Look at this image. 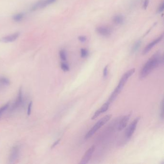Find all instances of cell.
Masks as SVG:
<instances>
[{"label": "cell", "instance_id": "11", "mask_svg": "<svg viewBox=\"0 0 164 164\" xmlns=\"http://www.w3.org/2000/svg\"><path fill=\"white\" fill-rule=\"evenodd\" d=\"M96 31L99 34L104 37H109L112 32L111 30L109 28L104 26L97 27L96 29Z\"/></svg>", "mask_w": 164, "mask_h": 164}, {"label": "cell", "instance_id": "19", "mask_svg": "<svg viewBox=\"0 0 164 164\" xmlns=\"http://www.w3.org/2000/svg\"><path fill=\"white\" fill-rule=\"evenodd\" d=\"M9 107V103H7L5 105L0 107V116H1L4 112L8 109Z\"/></svg>", "mask_w": 164, "mask_h": 164}, {"label": "cell", "instance_id": "5", "mask_svg": "<svg viewBox=\"0 0 164 164\" xmlns=\"http://www.w3.org/2000/svg\"><path fill=\"white\" fill-rule=\"evenodd\" d=\"M140 119V117H137L135 118V120L132 122L130 126L128 127L125 132V136L127 138H130L132 136L136 128L137 125Z\"/></svg>", "mask_w": 164, "mask_h": 164}, {"label": "cell", "instance_id": "24", "mask_svg": "<svg viewBox=\"0 0 164 164\" xmlns=\"http://www.w3.org/2000/svg\"><path fill=\"white\" fill-rule=\"evenodd\" d=\"M164 9V2H162L161 5H160L159 7L158 8V13H160L162 12L163 11Z\"/></svg>", "mask_w": 164, "mask_h": 164}, {"label": "cell", "instance_id": "22", "mask_svg": "<svg viewBox=\"0 0 164 164\" xmlns=\"http://www.w3.org/2000/svg\"><path fill=\"white\" fill-rule=\"evenodd\" d=\"M32 102H30L28 105V109H27V115L28 116H29L31 113V109H32Z\"/></svg>", "mask_w": 164, "mask_h": 164}, {"label": "cell", "instance_id": "12", "mask_svg": "<svg viewBox=\"0 0 164 164\" xmlns=\"http://www.w3.org/2000/svg\"><path fill=\"white\" fill-rule=\"evenodd\" d=\"M110 104L111 103L107 101L106 103H105V104L101 106L100 109L97 110L95 112L94 114V115H93V117H92V120H94L95 118H97V117H98L101 113H105V112H106V111L108 110V109H109V106Z\"/></svg>", "mask_w": 164, "mask_h": 164}, {"label": "cell", "instance_id": "3", "mask_svg": "<svg viewBox=\"0 0 164 164\" xmlns=\"http://www.w3.org/2000/svg\"><path fill=\"white\" fill-rule=\"evenodd\" d=\"M111 116V115H106L105 116H104L97 122V123L94 125L93 127L85 135V139H88L90 137H92L93 135L98 131V130H99L107 122L109 121L110 120Z\"/></svg>", "mask_w": 164, "mask_h": 164}, {"label": "cell", "instance_id": "16", "mask_svg": "<svg viewBox=\"0 0 164 164\" xmlns=\"http://www.w3.org/2000/svg\"><path fill=\"white\" fill-rule=\"evenodd\" d=\"M141 44H142V41L141 40H139L137 41L132 48V53H135V52H136L140 47Z\"/></svg>", "mask_w": 164, "mask_h": 164}, {"label": "cell", "instance_id": "13", "mask_svg": "<svg viewBox=\"0 0 164 164\" xmlns=\"http://www.w3.org/2000/svg\"><path fill=\"white\" fill-rule=\"evenodd\" d=\"M130 115H128L127 116H125L122 118V119H121L118 126V130L119 131H121L125 128L127 125L128 120H130Z\"/></svg>", "mask_w": 164, "mask_h": 164}, {"label": "cell", "instance_id": "15", "mask_svg": "<svg viewBox=\"0 0 164 164\" xmlns=\"http://www.w3.org/2000/svg\"><path fill=\"white\" fill-rule=\"evenodd\" d=\"M112 20L113 22L116 25H120L124 23V17L122 15H116L113 17Z\"/></svg>", "mask_w": 164, "mask_h": 164}, {"label": "cell", "instance_id": "1", "mask_svg": "<svg viewBox=\"0 0 164 164\" xmlns=\"http://www.w3.org/2000/svg\"><path fill=\"white\" fill-rule=\"evenodd\" d=\"M163 56L159 53H156L152 56L143 67L139 73V78L143 79L146 78L149 74L160 65L163 64Z\"/></svg>", "mask_w": 164, "mask_h": 164}, {"label": "cell", "instance_id": "6", "mask_svg": "<svg viewBox=\"0 0 164 164\" xmlns=\"http://www.w3.org/2000/svg\"><path fill=\"white\" fill-rule=\"evenodd\" d=\"M20 34V33L17 32L6 36H3L0 38V42L6 44L13 43V41H16L19 38Z\"/></svg>", "mask_w": 164, "mask_h": 164}, {"label": "cell", "instance_id": "23", "mask_svg": "<svg viewBox=\"0 0 164 164\" xmlns=\"http://www.w3.org/2000/svg\"><path fill=\"white\" fill-rule=\"evenodd\" d=\"M108 65L105 66V67L104 68V71H103V76L105 78H106L107 75H108Z\"/></svg>", "mask_w": 164, "mask_h": 164}, {"label": "cell", "instance_id": "7", "mask_svg": "<svg viewBox=\"0 0 164 164\" xmlns=\"http://www.w3.org/2000/svg\"><path fill=\"white\" fill-rule=\"evenodd\" d=\"M19 153H20V151H19V146L17 145L13 146L10 152L9 159V163H14L19 157Z\"/></svg>", "mask_w": 164, "mask_h": 164}, {"label": "cell", "instance_id": "2", "mask_svg": "<svg viewBox=\"0 0 164 164\" xmlns=\"http://www.w3.org/2000/svg\"><path fill=\"white\" fill-rule=\"evenodd\" d=\"M135 68H132V69H130V70L124 73V75L122 76L121 78L118 85L116 86V88H115L113 93L111 94V95L110 96L108 100L110 103H111L116 98V97L118 96V94L120 93L122 89H123V87H124L125 84L127 82L128 78L131 77L132 75L135 72Z\"/></svg>", "mask_w": 164, "mask_h": 164}, {"label": "cell", "instance_id": "4", "mask_svg": "<svg viewBox=\"0 0 164 164\" xmlns=\"http://www.w3.org/2000/svg\"><path fill=\"white\" fill-rule=\"evenodd\" d=\"M56 0H40L31 6V11H35L38 9H43L54 3Z\"/></svg>", "mask_w": 164, "mask_h": 164}, {"label": "cell", "instance_id": "8", "mask_svg": "<svg viewBox=\"0 0 164 164\" xmlns=\"http://www.w3.org/2000/svg\"><path fill=\"white\" fill-rule=\"evenodd\" d=\"M94 150H95V146L94 145H93V146H91L86 151L85 154L83 155L82 158L81 162H79V164H85L88 163L89 161L90 160V158L92 157V155H93Z\"/></svg>", "mask_w": 164, "mask_h": 164}, {"label": "cell", "instance_id": "10", "mask_svg": "<svg viewBox=\"0 0 164 164\" xmlns=\"http://www.w3.org/2000/svg\"><path fill=\"white\" fill-rule=\"evenodd\" d=\"M23 99L22 89V88H20L19 89V92H18L17 98L16 101V102L13 103V105L12 106L11 110H15V109L19 107L20 105H21V104H22Z\"/></svg>", "mask_w": 164, "mask_h": 164}, {"label": "cell", "instance_id": "28", "mask_svg": "<svg viewBox=\"0 0 164 164\" xmlns=\"http://www.w3.org/2000/svg\"><path fill=\"white\" fill-rule=\"evenodd\" d=\"M60 141V139H57V141H56L55 142L53 143V145H51V148H53L55 147V146H56V145L58 144V143H59Z\"/></svg>", "mask_w": 164, "mask_h": 164}, {"label": "cell", "instance_id": "14", "mask_svg": "<svg viewBox=\"0 0 164 164\" xmlns=\"http://www.w3.org/2000/svg\"><path fill=\"white\" fill-rule=\"evenodd\" d=\"M25 17V13L22 12L18 13L12 16V19L16 22H19L23 20Z\"/></svg>", "mask_w": 164, "mask_h": 164}, {"label": "cell", "instance_id": "9", "mask_svg": "<svg viewBox=\"0 0 164 164\" xmlns=\"http://www.w3.org/2000/svg\"><path fill=\"white\" fill-rule=\"evenodd\" d=\"M163 38V34L161 35V36H159L158 38H156V39L154 40V41H152L151 43H150L149 44L147 45L144 48V50L143 51V55H145V54H147L152 49L153 47L155 46V45L157 44L159 41L162 40Z\"/></svg>", "mask_w": 164, "mask_h": 164}, {"label": "cell", "instance_id": "21", "mask_svg": "<svg viewBox=\"0 0 164 164\" xmlns=\"http://www.w3.org/2000/svg\"><path fill=\"white\" fill-rule=\"evenodd\" d=\"M81 54L82 58H85L88 55V51L85 48H82L81 50Z\"/></svg>", "mask_w": 164, "mask_h": 164}, {"label": "cell", "instance_id": "18", "mask_svg": "<svg viewBox=\"0 0 164 164\" xmlns=\"http://www.w3.org/2000/svg\"><path fill=\"white\" fill-rule=\"evenodd\" d=\"M59 56L60 58L61 59V60L63 61H66L67 59V54H66V51L65 50L62 49L59 51Z\"/></svg>", "mask_w": 164, "mask_h": 164}, {"label": "cell", "instance_id": "26", "mask_svg": "<svg viewBox=\"0 0 164 164\" xmlns=\"http://www.w3.org/2000/svg\"><path fill=\"white\" fill-rule=\"evenodd\" d=\"M78 39L82 43H84L86 41V39H87L86 37L83 36H79V37H78Z\"/></svg>", "mask_w": 164, "mask_h": 164}, {"label": "cell", "instance_id": "17", "mask_svg": "<svg viewBox=\"0 0 164 164\" xmlns=\"http://www.w3.org/2000/svg\"><path fill=\"white\" fill-rule=\"evenodd\" d=\"M10 84V81L8 78L4 77H0V84L3 86H7Z\"/></svg>", "mask_w": 164, "mask_h": 164}, {"label": "cell", "instance_id": "20", "mask_svg": "<svg viewBox=\"0 0 164 164\" xmlns=\"http://www.w3.org/2000/svg\"><path fill=\"white\" fill-rule=\"evenodd\" d=\"M61 68L65 72L68 71H69V65L65 62L62 63L61 64Z\"/></svg>", "mask_w": 164, "mask_h": 164}, {"label": "cell", "instance_id": "25", "mask_svg": "<svg viewBox=\"0 0 164 164\" xmlns=\"http://www.w3.org/2000/svg\"><path fill=\"white\" fill-rule=\"evenodd\" d=\"M160 118H161L162 120H163V100H162L161 104V107H160Z\"/></svg>", "mask_w": 164, "mask_h": 164}, {"label": "cell", "instance_id": "27", "mask_svg": "<svg viewBox=\"0 0 164 164\" xmlns=\"http://www.w3.org/2000/svg\"><path fill=\"white\" fill-rule=\"evenodd\" d=\"M149 4V0H145L144 2V3L143 5V7L144 9H146L148 7Z\"/></svg>", "mask_w": 164, "mask_h": 164}]
</instances>
